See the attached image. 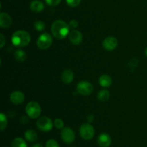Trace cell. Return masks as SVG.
Instances as JSON below:
<instances>
[{"label": "cell", "mask_w": 147, "mask_h": 147, "mask_svg": "<svg viewBox=\"0 0 147 147\" xmlns=\"http://www.w3.org/2000/svg\"><path fill=\"white\" fill-rule=\"evenodd\" d=\"M69 31H70V26L63 20H55L52 24V34L57 40H63L69 34Z\"/></svg>", "instance_id": "obj_1"}, {"label": "cell", "mask_w": 147, "mask_h": 147, "mask_svg": "<svg viewBox=\"0 0 147 147\" xmlns=\"http://www.w3.org/2000/svg\"><path fill=\"white\" fill-rule=\"evenodd\" d=\"M31 40L30 34L24 30H17L11 36V42L18 47H26Z\"/></svg>", "instance_id": "obj_2"}, {"label": "cell", "mask_w": 147, "mask_h": 147, "mask_svg": "<svg viewBox=\"0 0 147 147\" xmlns=\"http://www.w3.org/2000/svg\"><path fill=\"white\" fill-rule=\"evenodd\" d=\"M25 111L29 117L31 119H37L41 114L42 109L37 102L30 101L26 106Z\"/></svg>", "instance_id": "obj_3"}, {"label": "cell", "mask_w": 147, "mask_h": 147, "mask_svg": "<svg viewBox=\"0 0 147 147\" xmlns=\"http://www.w3.org/2000/svg\"><path fill=\"white\" fill-rule=\"evenodd\" d=\"M52 44H53V37L47 32H45L40 34L37 39V47L40 50H47L52 45Z\"/></svg>", "instance_id": "obj_4"}, {"label": "cell", "mask_w": 147, "mask_h": 147, "mask_svg": "<svg viewBox=\"0 0 147 147\" xmlns=\"http://www.w3.org/2000/svg\"><path fill=\"white\" fill-rule=\"evenodd\" d=\"M80 135L84 140H90L95 135L94 128L90 123H83L80 127Z\"/></svg>", "instance_id": "obj_5"}, {"label": "cell", "mask_w": 147, "mask_h": 147, "mask_svg": "<svg viewBox=\"0 0 147 147\" xmlns=\"http://www.w3.org/2000/svg\"><path fill=\"white\" fill-rule=\"evenodd\" d=\"M37 127L39 130L44 132L50 131L53 129V123L51 119L47 116H42L37 119Z\"/></svg>", "instance_id": "obj_6"}, {"label": "cell", "mask_w": 147, "mask_h": 147, "mask_svg": "<svg viewBox=\"0 0 147 147\" xmlns=\"http://www.w3.org/2000/svg\"><path fill=\"white\" fill-rule=\"evenodd\" d=\"M77 91L82 96H89L93 91V86L91 83L86 80L80 81L77 86Z\"/></svg>", "instance_id": "obj_7"}, {"label": "cell", "mask_w": 147, "mask_h": 147, "mask_svg": "<svg viewBox=\"0 0 147 147\" xmlns=\"http://www.w3.org/2000/svg\"><path fill=\"white\" fill-rule=\"evenodd\" d=\"M62 140L66 144H72L76 139V134L71 128L65 127L62 129Z\"/></svg>", "instance_id": "obj_8"}, {"label": "cell", "mask_w": 147, "mask_h": 147, "mask_svg": "<svg viewBox=\"0 0 147 147\" xmlns=\"http://www.w3.org/2000/svg\"><path fill=\"white\" fill-rule=\"evenodd\" d=\"M118 45V40L114 37H107L103 41V47L108 51H112L116 48Z\"/></svg>", "instance_id": "obj_9"}, {"label": "cell", "mask_w": 147, "mask_h": 147, "mask_svg": "<svg viewBox=\"0 0 147 147\" xmlns=\"http://www.w3.org/2000/svg\"><path fill=\"white\" fill-rule=\"evenodd\" d=\"M10 100L13 104H21L24 100V94L20 90H15L10 95Z\"/></svg>", "instance_id": "obj_10"}, {"label": "cell", "mask_w": 147, "mask_h": 147, "mask_svg": "<svg viewBox=\"0 0 147 147\" xmlns=\"http://www.w3.org/2000/svg\"><path fill=\"white\" fill-rule=\"evenodd\" d=\"M69 40L73 45H78L81 43L82 40H83V35L78 30H73V31L69 33Z\"/></svg>", "instance_id": "obj_11"}, {"label": "cell", "mask_w": 147, "mask_h": 147, "mask_svg": "<svg viewBox=\"0 0 147 147\" xmlns=\"http://www.w3.org/2000/svg\"><path fill=\"white\" fill-rule=\"evenodd\" d=\"M12 24V18L5 12L0 14V26L1 28H9Z\"/></svg>", "instance_id": "obj_12"}, {"label": "cell", "mask_w": 147, "mask_h": 147, "mask_svg": "<svg viewBox=\"0 0 147 147\" xmlns=\"http://www.w3.org/2000/svg\"><path fill=\"white\" fill-rule=\"evenodd\" d=\"M97 141L100 147H109L111 144V138L106 133L100 134L98 137Z\"/></svg>", "instance_id": "obj_13"}, {"label": "cell", "mask_w": 147, "mask_h": 147, "mask_svg": "<svg viewBox=\"0 0 147 147\" xmlns=\"http://www.w3.org/2000/svg\"><path fill=\"white\" fill-rule=\"evenodd\" d=\"M74 78V73L70 69L64 70L61 75V79L63 82L65 84H69L71 83Z\"/></svg>", "instance_id": "obj_14"}, {"label": "cell", "mask_w": 147, "mask_h": 147, "mask_svg": "<svg viewBox=\"0 0 147 147\" xmlns=\"http://www.w3.org/2000/svg\"><path fill=\"white\" fill-rule=\"evenodd\" d=\"M30 9L33 12L39 13L41 12V11H42L44 10L45 6L44 4L41 1H40V0H34V1H32L30 3Z\"/></svg>", "instance_id": "obj_15"}, {"label": "cell", "mask_w": 147, "mask_h": 147, "mask_svg": "<svg viewBox=\"0 0 147 147\" xmlns=\"http://www.w3.org/2000/svg\"><path fill=\"white\" fill-rule=\"evenodd\" d=\"M99 84L103 88H109L112 84V78L109 75H102L99 78Z\"/></svg>", "instance_id": "obj_16"}, {"label": "cell", "mask_w": 147, "mask_h": 147, "mask_svg": "<svg viewBox=\"0 0 147 147\" xmlns=\"http://www.w3.org/2000/svg\"><path fill=\"white\" fill-rule=\"evenodd\" d=\"M14 57L17 62L24 63L27 59V54L24 50L20 49V50H17L14 52Z\"/></svg>", "instance_id": "obj_17"}, {"label": "cell", "mask_w": 147, "mask_h": 147, "mask_svg": "<svg viewBox=\"0 0 147 147\" xmlns=\"http://www.w3.org/2000/svg\"><path fill=\"white\" fill-rule=\"evenodd\" d=\"M24 137H25V139L28 142H34L37 140L38 136H37V133L34 130L29 129V130L26 131V132L24 133Z\"/></svg>", "instance_id": "obj_18"}, {"label": "cell", "mask_w": 147, "mask_h": 147, "mask_svg": "<svg viewBox=\"0 0 147 147\" xmlns=\"http://www.w3.org/2000/svg\"><path fill=\"white\" fill-rule=\"evenodd\" d=\"M97 97L100 101L106 102L110 98V93L107 90H101L98 92Z\"/></svg>", "instance_id": "obj_19"}, {"label": "cell", "mask_w": 147, "mask_h": 147, "mask_svg": "<svg viewBox=\"0 0 147 147\" xmlns=\"http://www.w3.org/2000/svg\"><path fill=\"white\" fill-rule=\"evenodd\" d=\"M11 147H27V145L24 139L17 137L11 142Z\"/></svg>", "instance_id": "obj_20"}, {"label": "cell", "mask_w": 147, "mask_h": 147, "mask_svg": "<svg viewBox=\"0 0 147 147\" xmlns=\"http://www.w3.org/2000/svg\"><path fill=\"white\" fill-rule=\"evenodd\" d=\"M7 126V116L3 113H0V129L1 131L6 129Z\"/></svg>", "instance_id": "obj_21"}, {"label": "cell", "mask_w": 147, "mask_h": 147, "mask_svg": "<svg viewBox=\"0 0 147 147\" xmlns=\"http://www.w3.org/2000/svg\"><path fill=\"white\" fill-rule=\"evenodd\" d=\"M34 28L37 30V31H42L45 28V24L43 21L41 20H37L34 22Z\"/></svg>", "instance_id": "obj_22"}, {"label": "cell", "mask_w": 147, "mask_h": 147, "mask_svg": "<svg viewBox=\"0 0 147 147\" xmlns=\"http://www.w3.org/2000/svg\"><path fill=\"white\" fill-rule=\"evenodd\" d=\"M54 125L57 129H63L64 127V122L62 119H56L54 121Z\"/></svg>", "instance_id": "obj_23"}, {"label": "cell", "mask_w": 147, "mask_h": 147, "mask_svg": "<svg viewBox=\"0 0 147 147\" xmlns=\"http://www.w3.org/2000/svg\"><path fill=\"white\" fill-rule=\"evenodd\" d=\"M81 0H66L67 5L71 7H76L80 4Z\"/></svg>", "instance_id": "obj_24"}, {"label": "cell", "mask_w": 147, "mask_h": 147, "mask_svg": "<svg viewBox=\"0 0 147 147\" xmlns=\"http://www.w3.org/2000/svg\"><path fill=\"white\" fill-rule=\"evenodd\" d=\"M45 147H60V146L55 139H50L46 142Z\"/></svg>", "instance_id": "obj_25"}, {"label": "cell", "mask_w": 147, "mask_h": 147, "mask_svg": "<svg viewBox=\"0 0 147 147\" xmlns=\"http://www.w3.org/2000/svg\"><path fill=\"white\" fill-rule=\"evenodd\" d=\"M61 1L62 0H45L46 3H47L49 6H53V7L59 4L61 2Z\"/></svg>", "instance_id": "obj_26"}, {"label": "cell", "mask_w": 147, "mask_h": 147, "mask_svg": "<svg viewBox=\"0 0 147 147\" xmlns=\"http://www.w3.org/2000/svg\"><path fill=\"white\" fill-rule=\"evenodd\" d=\"M69 26H70V28L76 29L78 26V22L76 20H70V22H69Z\"/></svg>", "instance_id": "obj_27"}, {"label": "cell", "mask_w": 147, "mask_h": 147, "mask_svg": "<svg viewBox=\"0 0 147 147\" xmlns=\"http://www.w3.org/2000/svg\"><path fill=\"white\" fill-rule=\"evenodd\" d=\"M0 40H1V45H0V47L2 48L5 45V38H4V35L2 34H0Z\"/></svg>", "instance_id": "obj_28"}, {"label": "cell", "mask_w": 147, "mask_h": 147, "mask_svg": "<svg viewBox=\"0 0 147 147\" xmlns=\"http://www.w3.org/2000/svg\"><path fill=\"white\" fill-rule=\"evenodd\" d=\"M93 119H94V117H93V116H92V115H89V116L87 117V120L89 123L93 121Z\"/></svg>", "instance_id": "obj_29"}, {"label": "cell", "mask_w": 147, "mask_h": 147, "mask_svg": "<svg viewBox=\"0 0 147 147\" xmlns=\"http://www.w3.org/2000/svg\"><path fill=\"white\" fill-rule=\"evenodd\" d=\"M31 147H42V146L40 144H35L32 145Z\"/></svg>", "instance_id": "obj_30"}, {"label": "cell", "mask_w": 147, "mask_h": 147, "mask_svg": "<svg viewBox=\"0 0 147 147\" xmlns=\"http://www.w3.org/2000/svg\"><path fill=\"white\" fill-rule=\"evenodd\" d=\"M145 55L147 56V47L146 48V50H145Z\"/></svg>", "instance_id": "obj_31"}, {"label": "cell", "mask_w": 147, "mask_h": 147, "mask_svg": "<svg viewBox=\"0 0 147 147\" xmlns=\"http://www.w3.org/2000/svg\"><path fill=\"white\" fill-rule=\"evenodd\" d=\"M146 147H147V146H146Z\"/></svg>", "instance_id": "obj_32"}]
</instances>
